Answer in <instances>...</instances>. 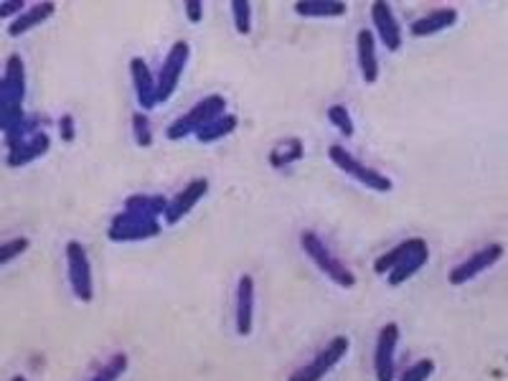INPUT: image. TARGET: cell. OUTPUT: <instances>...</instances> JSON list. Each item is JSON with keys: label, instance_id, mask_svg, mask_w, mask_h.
<instances>
[{"label": "cell", "instance_id": "cell-17", "mask_svg": "<svg viewBox=\"0 0 508 381\" xmlns=\"http://www.w3.org/2000/svg\"><path fill=\"white\" fill-rule=\"evenodd\" d=\"M51 148V137L46 133H38L34 135L31 140H26V143H20L16 148H11L8 155H5V166L8 168H20V166H28V163H34L36 158L41 155H46Z\"/></svg>", "mask_w": 508, "mask_h": 381}, {"label": "cell", "instance_id": "cell-11", "mask_svg": "<svg viewBox=\"0 0 508 381\" xmlns=\"http://www.w3.org/2000/svg\"><path fill=\"white\" fill-rule=\"evenodd\" d=\"M399 346V325L387 323L379 330L377 351H374V371L377 381H395V356Z\"/></svg>", "mask_w": 508, "mask_h": 381}, {"label": "cell", "instance_id": "cell-33", "mask_svg": "<svg viewBox=\"0 0 508 381\" xmlns=\"http://www.w3.org/2000/svg\"><path fill=\"white\" fill-rule=\"evenodd\" d=\"M23 11H26V3H23V0H3V3H0V19H11V16L19 19Z\"/></svg>", "mask_w": 508, "mask_h": 381}, {"label": "cell", "instance_id": "cell-9", "mask_svg": "<svg viewBox=\"0 0 508 381\" xmlns=\"http://www.w3.org/2000/svg\"><path fill=\"white\" fill-rule=\"evenodd\" d=\"M504 257V247L501 245H488V247L478 249L475 254H471L468 260H463L457 267H452L450 269V285L452 287H460L465 285V283H471L475 280L478 275H483L488 267H493L498 260Z\"/></svg>", "mask_w": 508, "mask_h": 381}, {"label": "cell", "instance_id": "cell-5", "mask_svg": "<svg viewBox=\"0 0 508 381\" xmlns=\"http://www.w3.org/2000/svg\"><path fill=\"white\" fill-rule=\"evenodd\" d=\"M66 272H69V285L79 303H92L95 300V280H92V265L90 254L82 247V242L66 245Z\"/></svg>", "mask_w": 508, "mask_h": 381}, {"label": "cell", "instance_id": "cell-12", "mask_svg": "<svg viewBox=\"0 0 508 381\" xmlns=\"http://www.w3.org/2000/svg\"><path fill=\"white\" fill-rule=\"evenodd\" d=\"M130 76L132 87H135V97L143 113H148L152 107H158V79L151 74V66L140 57L130 58Z\"/></svg>", "mask_w": 508, "mask_h": 381}, {"label": "cell", "instance_id": "cell-7", "mask_svg": "<svg viewBox=\"0 0 508 381\" xmlns=\"http://www.w3.org/2000/svg\"><path fill=\"white\" fill-rule=\"evenodd\" d=\"M160 234V222L151 219V216H140L132 211H120L110 224L107 237L113 242H143V239H152Z\"/></svg>", "mask_w": 508, "mask_h": 381}, {"label": "cell", "instance_id": "cell-2", "mask_svg": "<svg viewBox=\"0 0 508 381\" xmlns=\"http://www.w3.org/2000/svg\"><path fill=\"white\" fill-rule=\"evenodd\" d=\"M301 247L302 252H305V257L318 267L320 272H323L331 283H336L339 287H346V290H351V287L356 285V275L343 265L331 249L325 247V242L320 239L316 231H310V229L302 231Z\"/></svg>", "mask_w": 508, "mask_h": 381}, {"label": "cell", "instance_id": "cell-3", "mask_svg": "<svg viewBox=\"0 0 508 381\" xmlns=\"http://www.w3.org/2000/svg\"><path fill=\"white\" fill-rule=\"evenodd\" d=\"M226 114V99L222 95H208L204 97L199 105H193L189 113L184 117H178L168 130H166V137L168 140H184L189 135H196L199 130H204L208 122H214L216 117Z\"/></svg>", "mask_w": 508, "mask_h": 381}, {"label": "cell", "instance_id": "cell-26", "mask_svg": "<svg viewBox=\"0 0 508 381\" xmlns=\"http://www.w3.org/2000/svg\"><path fill=\"white\" fill-rule=\"evenodd\" d=\"M128 366H130V359H128V354H113L107 362L102 363L99 369H97L95 374L90 377L87 381H117L125 371H128Z\"/></svg>", "mask_w": 508, "mask_h": 381}, {"label": "cell", "instance_id": "cell-13", "mask_svg": "<svg viewBox=\"0 0 508 381\" xmlns=\"http://www.w3.org/2000/svg\"><path fill=\"white\" fill-rule=\"evenodd\" d=\"M207 193H208L207 178H193L186 189L178 190V193L168 201V209H166V216H163L166 224H178L186 214H191V209H193Z\"/></svg>", "mask_w": 508, "mask_h": 381}, {"label": "cell", "instance_id": "cell-34", "mask_svg": "<svg viewBox=\"0 0 508 381\" xmlns=\"http://www.w3.org/2000/svg\"><path fill=\"white\" fill-rule=\"evenodd\" d=\"M184 11H186V19H189V23H201V19H204V3H199V0H189L186 5H184Z\"/></svg>", "mask_w": 508, "mask_h": 381}, {"label": "cell", "instance_id": "cell-20", "mask_svg": "<svg viewBox=\"0 0 508 381\" xmlns=\"http://www.w3.org/2000/svg\"><path fill=\"white\" fill-rule=\"evenodd\" d=\"M346 3L339 0H301L295 3V13L302 19H340L346 16Z\"/></svg>", "mask_w": 508, "mask_h": 381}, {"label": "cell", "instance_id": "cell-25", "mask_svg": "<svg viewBox=\"0 0 508 381\" xmlns=\"http://www.w3.org/2000/svg\"><path fill=\"white\" fill-rule=\"evenodd\" d=\"M417 242H419V237H412V239H407V242L396 245L395 249H389L387 254H381L377 262H374V272H377V275H389V272H392V269H395L402 260H407V257H410V252L417 247Z\"/></svg>", "mask_w": 508, "mask_h": 381}, {"label": "cell", "instance_id": "cell-16", "mask_svg": "<svg viewBox=\"0 0 508 381\" xmlns=\"http://www.w3.org/2000/svg\"><path fill=\"white\" fill-rule=\"evenodd\" d=\"M54 13H57V3H51V0L36 3V5L26 8L19 19H13L11 23H8V36L19 38V36H23V34H28V31H34L36 26L46 23V20L51 19Z\"/></svg>", "mask_w": 508, "mask_h": 381}, {"label": "cell", "instance_id": "cell-1", "mask_svg": "<svg viewBox=\"0 0 508 381\" xmlns=\"http://www.w3.org/2000/svg\"><path fill=\"white\" fill-rule=\"evenodd\" d=\"M23 97H26V64L19 54L5 58L3 82H0V128L8 130L20 122L23 113Z\"/></svg>", "mask_w": 508, "mask_h": 381}, {"label": "cell", "instance_id": "cell-18", "mask_svg": "<svg viewBox=\"0 0 508 381\" xmlns=\"http://www.w3.org/2000/svg\"><path fill=\"white\" fill-rule=\"evenodd\" d=\"M455 20H457V11H455V8H437L433 13L412 20L410 34L417 38L434 36V34H442V31H448L450 26H455Z\"/></svg>", "mask_w": 508, "mask_h": 381}, {"label": "cell", "instance_id": "cell-19", "mask_svg": "<svg viewBox=\"0 0 508 381\" xmlns=\"http://www.w3.org/2000/svg\"><path fill=\"white\" fill-rule=\"evenodd\" d=\"M427 260H430V249H427V242L425 239H419L417 242V247L410 252V257L407 260H402L399 265L389 272V277H387V283L392 287H399L402 283H407L410 277H414L422 267L427 265Z\"/></svg>", "mask_w": 508, "mask_h": 381}, {"label": "cell", "instance_id": "cell-29", "mask_svg": "<svg viewBox=\"0 0 508 381\" xmlns=\"http://www.w3.org/2000/svg\"><path fill=\"white\" fill-rule=\"evenodd\" d=\"M132 135H135V143L140 148H151L152 145V128L151 120L145 113H135L132 114Z\"/></svg>", "mask_w": 508, "mask_h": 381}, {"label": "cell", "instance_id": "cell-30", "mask_svg": "<svg viewBox=\"0 0 508 381\" xmlns=\"http://www.w3.org/2000/svg\"><path fill=\"white\" fill-rule=\"evenodd\" d=\"M31 247V242L26 239V237H19V239H11V242H5L3 247H0V265H8V262H13L16 257H20L26 249Z\"/></svg>", "mask_w": 508, "mask_h": 381}, {"label": "cell", "instance_id": "cell-8", "mask_svg": "<svg viewBox=\"0 0 508 381\" xmlns=\"http://www.w3.org/2000/svg\"><path fill=\"white\" fill-rule=\"evenodd\" d=\"M191 46L189 41H176L170 46L168 57L160 66V74H158V102H168L170 97L176 95L178 89V82L186 72V64H189Z\"/></svg>", "mask_w": 508, "mask_h": 381}, {"label": "cell", "instance_id": "cell-4", "mask_svg": "<svg viewBox=\"0 0 508 381\" xmlns=\"http://www.w3.org/2000/svg\"><path fill=\"white\" fill-rule=\"evenodd\" d=\"M328 158H331V163H333L339 171H343L348 178L358 181L361 186L377 190V193H389V190H392V178H387V175L377 171V168L361 163L358 158H354V155L346 151L343 145H339V143L328 148Z\"/></svg>", "mask_w": 508, "mask_h": 381}, {"label": "cell", "instance_id": "cell-27", "mask_svg": "<svg viewBox=\"0 0 508 381\" xmlns=\"http://www.w3.org/2000/svg\"><path fill=\"white\" fill-rule=\"evenodd\" d=\"M231 19H234L237 34H239V36H249V34H252V3L234 0V3H231Z\"/></svg>", "mask_w": 508, "mask_h": 381}, {"label": "cell", "instance_id": "cell-6", "mask_svg": "<svg viewBox=\"0 0 508 381\" xmlns=\"http://www.w3.org/2000/svg\"><path fill=\"white\" fill-rule=\"evenodd\" d=\"M348 348H351V341H348L346 336L331 338L313 362H308L305 366H301L298 371H293L287 381H323L336 369V363L348 354Z\"/></svg>", "mask_w": 508, "mask_h": 381}, {"label": "cell", "instance_id": "cell-23", "mask_svg": "<svg viewBox=\"0 0 508 381\" xmlns=\"http://www.w3.org/2000/svg\"><path fill=\"white\" fill-rule=\"evenodd\" d=\"M125 209L132 211V214H140V216L158 219V216H166L168 201H166L163 196H143V193H135V196L128 198Z\"/></svg>", "mask_w": 508, "mask_h": 381}, {"label": "cell", "instance_id": "cell-22", "mask_svg": "<svg viewBox=\"0 0 508 381\" xmlns=\"http://www.w3.org/2000/svg\"><path fill=\"white\" fill-rule=\"evenodd\" d=\"M41 117H34V114H26L20 122H16L13 128H8V130H3V143H5V151H11V148H16L20 143H26V140H31L34 135H38L41 130Z\"/></svg>", "mask_w": 508, "mask_h": 381}, {"label": "cell", "instance_id": "cell-28", "mask_svg": "<svg viewBox=\"0 0 508 381\" xmlns=\"http://www.w3.org/2000/svg\"><path fill=\"white\" fill-rule=\"evenodd\" d=\"M328 120H331V125L339 130L343 137H354V133H356V128H354V120H351V113L343 107V105H331L328 107Z\"/></svg>", "mask_w": 508, "mask_h": 381}, {"label": "cell", "instance_id": "cell-21", "mask_svg": "<svg viewBox=\"0 0 508 381\" xmlns=\"http://www.w3.org/2000/svg\"><path fill=\"white\" fill-rule=\"evenodd\" d=\"M305 152L301 137H285L283 143H277L272 151H270V166L272 168H285L290 163H298Z\"/></svg>", "mask_w": 508, "mask_h": 381}, {"label": "cell", "instance_id": "cell-14", "mask_svg": "<svg viewBox=\"0 0 508 381\" xmlns=\"http://www.w3.org/2000/svg\"><path fill=\"white\" fill-rule=\"evenodd\" d=\"M234 318H237V333L242 338L252 336V328H254V277L252 275H242L237 283Z\"/></svg>", "mask_w": 508, "mask_h": 381}, {"label": "cell", "instance_id": "cell-32", "mask_svg": "<svg viewBox=\"0 0 508 381\" xmlns=\"http://www.w3.org/2000/svg\"><path fill=\"white\" fill-rule=\"evenodd\" d=\"M59 135H61L64 143H74L76 137L74 114H61V120H59Z\"/></svg>", "mask_w": 508, "mask_h": 381}, {"label": "cell", "instance_id": "cell-24", "mask_svg": "<svg viewBox=\"0 0 508 381\" xmlns=\"http://www.w3.org/2000/svg\"><path fill=\"white\" fill-rule=\"evenodd\" d=\"M237 125H239V120H237V114L226 113L222 117H216L214 122H208L204 130H199L196 133V140L201 143V145H208V143H216V140H222L226 135H231L237 130Z\"/></svg>", "mask_w": 508, "mask_h": 381}, {"label": "cell", "instance_id": "cell-15", "mask_svg": "<svg viewBox=\"0 0 508 381\" xmlns=\"http://www.w3.org/2000/svg\"><path fill=\"white\" fill-rule=\"evenodd\" d=\"M356 58L361 79L366 84H377L379 79V57H377V38L369 28H361L356 34Z\"/></svg>", "mask_w": 508, "mask_h": 381}, {"label": "cell", "instance_id": "cell-35", "mask_svg": "<svg viewBox=\"0 0 508 381\" xmlns=\"http://www.w3.org/2000/svg\"><path fill=\"white\" fill-rule=\"evenodd\" d=\"M11 381H28V379H26V377H13Z\"/></svg>", "mask_w": 508, "mask_h": 381}, {"label": "cell", "instance_id": "cell-10", "mask_svg": "<svg viewBox=\"0 0 508 381\" xmlns=\"http://www.w3.org/2000/svg\"><path fill=\"white\" fill-rule=\"evenodd\" d=\"M371 20H374V31H377L381 46H384L387 51H392V54L399 51L404 36H402V26H399V20H396L392 5L384 3V0L371 3Z\"/></svg>", "mask_w": 508, "mask_h": 381}, {"label": "cell", "instance_id": "cell-31", "mask_svg": "<svg viewBox=\"0 0 508 381\" xmlns=\"http://www.w3.org/2000/svg\"><path fill=\"white\" fill-rule=\"evenodd\" d=\"M433 374H434L433 359H422V362H417L414 366H410V369L402 374V379L399 381H427Z\"/></svg>", "mask_w": 508, "mask_h": 381}]
</instances>
